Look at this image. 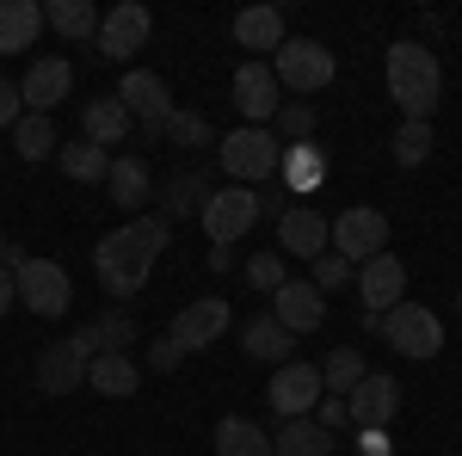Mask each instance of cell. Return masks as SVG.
I'll return each mask as SVG.
<instances>
[{"mask_svg":"<svg viewBox=\"0 0 462 456\" xmlns=\"http://www.w3.org/2000/svg\"><path fill=\"white\" fill-rule=\"evenodd\" d=\"M6 259H13V247H6V235H0V265H6Z\"/></svg>","mask_w":462,"mask_h":456,"instance_id":"obj_45","label":"cell"},{"mask_svg":"<svg viewBox=\"0 0 462 456\" xmlns=\"http://www.w3.org/2000/svg\"><path fill=\"white\" fill-rule=\"evenodd\" d=\"M278 173H284V185L302 198V191H315L320 179H327V154H320L315 142H290L284 161H278Z\"/></svg>","mask_w":462,"mask_h":456,"instance_id":"obj_29","label":"cell"},{"mask_svg":"<svg viewBox=\"0 0 462 456\" xmlns=\"http://www.w3.org/2000/svg\"><path fill=\"white\" fill-rule=\"evenodd\" d=\"M228 327H235V309H228L222 296H198V302H185V309L173 315V327H167V340H173V346L185 351V358H191V351L216 346V340H222Z\"/></svg>","mask_w":462,"mask_h":456,"instance_id":"obj_9","label":"cell"},{"mask_svg":"<svg viewBox=\"0 0 462 456\" xmlns=\"http://www.w3.org/2000/svg\"><path fill=\"white\" fill-rule=\"evenodd\" d=\"M228 93H235V111H241L247 124H259V130H265V124L278 117V106H284V87H278L272 62H253V56L235 69V87H228Z\"/></svg>","mask_w":462,"mask_h":456,"instance_id":"obj_12","label":"cell"},{"mask_svg":"<svg viewBox=\"0 0 462 456\" xmlns=\"http://www.w3.org/2000/svg\"><path fill=\"white\" fill-rule=\"evenodd\" d=\"M327 253H339L346 265H364V259H376V253H389V216L383 210H370V204H357V210H346V216H333L327 222Z\"/></svg>","mask_w":462,"mask_h":456,"instance_id":"obj_5","label":"cell"},{"mask_svg":"<svg viewBox=\"0 0 462 456\" xmlns=\"http://www.w3.org/2000/svg\"><path fill=\"white\" fill-rule=\"evenodd\" d=\"M106 191H111V204H117V210L143 216V210H148V198H154V179H148V161H143V154H111Z\"/></svg>","mask_w":462,"mask_h":456,"instance_id":"obj_18","label":"cell"},{"mask_svg":"<svg viewBox=\"0 0 462 456\" xmlns=\"http://www.w3.org/2000/svg\"><path fill=\"white\" fill-rule=\"evenodd\" d=\"M320 370L315 364H278V377H272V388H265V401L284 414V420H309L320 407Z\"/></svg>","mask_w":462,"mask_h":456,"instance_id":"obj_14","label":"cell"},{"mask_svg":"<svg viewBox=\"0 0 462 456\" xmlns=\"http://www.w3.org/2000/svg\"><path fill=\"white\" fill-rule=\"evenodd\" d=\"M56 167H62L69 179H80V185H99V179L111 173V154L80 136V142H69V148H56Z\"/></svg>","mask_w":462,"mask_h":456,"instance_id":"obj_31","label":"cell"},{"mask_svg":"<svg viewBox=\"0 0 462 456\" xmlns=\"http://www.w3.org/2000/svg\"><path fill=\"white\" fill-rule=\"evenodd\" d=\"M346 414H352L357 432H389L394 414H401V383L383 377V370H370V377L346 395Z\"/></svg>","mask_w":462,"mask_h":456,"instance_id":"obj_13","label":"cell"},{"mask_svg":"<svg viewBox=\"0 0 462 456\" xmlns=\"http://www.w3.org/2000/svg\"><path fill=\"white\" fill-rule=\"evenodd\" d=\"M272 315H278L284 333H315L320 321H327V296L309 278H290L284 290H272Z\"/></svg>","mask_w":462,"mask_h":456,"instance_id":"obj_17","label":"cell"},{"mask_svg":"<svg viewBox=\"0 0 462 456\" xmlns=\"http://www.w3.org/2000/svg\"><path fill=\"white\" fill-rule=\"evenodd\" d=\"M327 216L320 210H296V204H290L284 216H278V253H296V259H320V253H327Z\"/></svg>","mask_w":462,"mask_h":456,"instance_id":"obj_20","label":"cell"},{"mask_svg":"<svg viewBox=\"0 0 462 456\" xmlns=\"http://www.w3.org/2000/svg\"><path fill=\"white\" fill-rule=\"evenodd\" d=\"M333 50L315 43V37H284L278 43V56H272V74H278V87L284 93H320L327 80H333Z\"/></svg>","mask_w":462,"mask_h":456,"instance_id":"obj_6","label":"cell"},{"mask_svg":"<svg viewBox=\"0 0 462 456\" xmlns=\"http://www.w3.org/2000/svg\"><path fill=\"white\" fill-rule=\"evenodd\" d=\"M346 278H357L352 265H346L339 253H320V259H315V278H309V284H315L320 296H327V290H339V284H346Z\"/></svg>","mask_w":462,"mask_h":456,"instance_id":"obj_39","label":"cell"},{"mask_svg":"<svg viewBox=\"0 0 462 456\" xmlns=\"http://www.w3.org/2000/svg\"><path fill=\"white\" fill-rule=\"evenodd\" d=\"M247 284H253V290H265V296L284 290V284H290L284 253H278V247H272V253H253V259H247Z\"/></svg>","mask_w":462,"mask_h":456,"instance_id":"obj_37","label":"cell"},{"mask_svg":"<svg viewBox=\"0 0 462 456\" xmlns=\"http://www.w3.org/2000/svg\"><path fill=\"white\" fill-rule=\"evenodd\" d=\"M426 154H431V124L401 117V130H394V167H426Z\"/></svg>","mask_w":462,"mask_h":456,"instance_id":"obj_36","label":"cell"},{"mask_svg":"<svg viewBox=\"0 0 462 456\" xmlns=\"http://www.w3.org/2000/svg\"><path fill=\"white\" fill-rule=\"evenodd\" d=\"M364 377H370V364H364V351H357V346H333V351H327V364H320V388L339 395V401H346Z\"/></svg>","mask_w":462,"mask_h":456,"instance_id":"obj_30","label":"cell"},{"mask_svg":"<svg viewBox=\"0 0 462 456\" xmlns=\"http://www.w3.org/2000/svg\"><path fill=\"white\" fill-rule=\"evenodd\" d=\"M357 451L364 456H389V432H357Z\"/></svg>","mask_w":462,"mask_h":456,"instance_id":"obj_43","label":"cell"},{"mask_svg":"<svg viewBox=\"0 0 462 456\" xmlns=\"http://www.w3.org/2000/svg\"><path fill=\"white\" fill-rule=\"evenodd\" d=\"M148 32H154V13L143 0H117L99 19V56L106 62H130L136 50H148Z\"/></svg>","mask_w":462,"mask_h":456,"instance_id":"obj_11","label":"cell"},{"mask_svg":"<svg viewBox=\"0 0 462 456\" xmlns=\"http://www.w3.org/2000/svg\"><path fill=\"white\" fill-rule=\"evenodd\" d=\"M80 130H87L93 148H117V142L130 136V111H124L117 93H111V99H93V106L80 111Z\"/></svg>","mask_w":462,"mask_h":456,"instance_id":"obj_26","label":"cell"},{"mask_svg":"<svg viewBox=\"0 0 462 456\" xmlns=\"http://www.w3.org/2000/svg\"><path fill=\"white\" fill-rule=\"evenodd\" d=\"M43 19H50L62 37H93L99 32V6H93V0H50Z\"/></svg>","mask_w":462,"mask_h":456,"instance_id":"obj_33","label":"cell"},{"mask_svg":"<svg viewBox=\"0 0 462 456\" xmlns=\"http://www.w3.org/2000/svg\"><path fill=\"white\" fill-rule=\"evenodd\" d=\"M401 290H407V265H401L394 253H376V259H364V265H357L364 315H389L394 302H401Z\"/></svg>","mask_w":462,"mask_h":456,"instance_id":"obj_16","label":"cell"},{"mask_svg":"<svg viewBox=\"0 0 462 456\" xmlns=\"http://www.w3.org/2000/svg\"><path fill=\"white\" fill-rule=\"evenodd\" d=\"M272 456H333V432L320 420H284L272 438Z\"/></svg>","mask_w":462,"mask_h":456,"instance_id":"obj_27","label":"cell"},{"mask_svg":"<svg viewBox=\"0 0 462 456\" xmlns=\"http://www.w3.org/2000/svg\"><path fill=\"white\" fill-rule=\"evenodd\" d=\"M235 43L253 50V56H278V43H284V13L278 6H247V13H235Z\"/></svg>","mask_w":462,"mask_h":456,"instance_id":"obj_24","label":"cell"},{"mask_svg":"<svg viewBox=\"0 0 462 456\" xmlns=\"http://www.w3.org/2000/svg\"><path fill=\"white\" fill-rule=\"evenodd\" d=\"M210 204V185H204V173H179L173 185H167V204H161V216L173 222V216H191Z\"/></svg>","mask_w":462,"mask_h":456,"instance_id":"obj_34","label":"cell"},{"mask_svg":"<svg viewBox=\"0 0 462 456\" xmlns=\"http://www.w3.org/2000/svg\"><path fill=\"white\" fill-rule=\"evenodd\" d=\"M179 364H185V351H179L173 340H154V346H148V370H154V377H167Z\"/></svg>","mask_w":462,"mask_h":456,"instance_id":"obj_40","label":"cell"},{"mask_svg":"<svg viewBox=\"0 0 462 456\" xmlns=\"http://www.w3.org/2000/svg\"><path fill=\"white\" fill-rule=\"evenodd\" d=\"M320 425H327V432L352 425V414H346V401H339V395H327V401H320Z\"/></svg>","mask_w":462,"mask_h":456,"instance_id":"obj_42","label":"cell"},{"mask_svg":"<svg viewBox=\"0 0 462 456\" xmlns=\"http://www.w3.org/2000/svg\"><path fill=\"white\" fill-rule=\"evenodd\" d=\"M241 351L259 358V364H290V351H296V333L278 327V315H253L241 327Z\"/></svg>","mask_w":462,"mask_h":456,"instance_id":"obj_25","label":"cell"},{"mask_svg":"<svg viewBox=\"0 0 462 456\" xmlns=\"http://www.w3.org/2000/svg\"><path fill=\"white\" fill-rule=\"evenodd\" d=\"M161 136L173 142V148H210L216 130H210V117H204V111H179L173 106V117H167V130H161Z\"/></svg>","mask_w":462,"mask_h":456,"instance_id":"obj_35","label":"cell"},{"mask_svg":"<svg viewBox=\"0 0 462 456\" xmlns=\"http://www.w3.org/2000/svg\"><path fill=\"white\" fill-rule=\"evenodd\" d=\"M13 296H19L32 315L56 321V315H69L74 284H69V272H62L56 259H13Z\"/></svg>","mask_w":462,"mask_h":456,"instance_id":"obj_4","label":"cell"},{"mask_svg":"<svg viewBox=\"0 0 462 456\" xmlns=\"http://www.w3.org/2000/svg\"><path fill=\"white\" fill-rule=\"evenodd\" d=\"M74 346L87 351V358H99V351H130L136 346V315H130V309H111V315L87 321V327L74 333Z\"/></svg>","mask_w":462,"mask_h":456,"instance_id":"obj_22","label":"cell"},{"mask_svg":"<svg viewBox=\"0 0 462 456\" xmlns=\"http://www.w3.org/2000/svg\"><path fill=\"white\" fill-rule=\"evenodd\" d=\"M69 93H74V69L62 56H37L32 69H25V80H19V99H25V111H37V117H50Z\"/></svg>","mask_w":462,"mask_h":456,"instance_id":"obj_15","label":"cell"},{"mask_svg":"<svg viewBox=\"0 0 462 456\" xmlns=\"http://www.w3.org/2000/svg\"><path fill=\"white\" fill-rule=\"evenodd\" d=\"M216 161L235 185H259V179H278V161H284V142L259 124H241L235 136L216 142Z\"/></svg>","mask_w":462,"mask_h":456,"instance_id":"obj_3","label":"cell"},{"mask_svg":"<svg viewBox=\"0 0 462 456\" xmlns=\"http://www.w3.org/2000/svg\"><path fill=\"white\" fill-rule=\"evenodd\" d=\"M87 364H93V358L74 346V340L37 351V388H43V395H74V388L87 383Z\"/></svg>","mask_w":462,"mask_h":456,"instance_id":"obj_19","label":"cell"},{"mask_svg":"<svg viewBox=\"0 0 462 456\" xmlns=\"http://www.w3.org/2000/svg\"><path fill=\"white\" fill-rule=\"evenodd\" d=\"M13 302H19V296H13V272H6V265H0V315H6V309H13Z\"/></svg>","mask_w":462,"mask_h":456,"instance_id":"obj_44","label":"cell"},{"mask_svg":"<svg viewBox=\"0 0 462 456\" xmlns=\"http://www.w3.org/2000/svg\"><path fill=\"white\" fill-rule=\"evenodd\" d=\"M173 247V222L154 210V216H130L124 228H111L106 241L93 247V272L117 302H130L136 290L148 284V272L161 265V253Z\"/></svg>","mask_w":462,"mask_h":456,"instance_id":"obj_1","label":"cell"},{"mask_svg":"<svg viewBox=\"0 0 462 456\" xmlns=\"http://www.w3.org/2000/svg\"><path fill=\"white\" fill-rule=\"evenodd\" d=\"M457 309H462V296H457Z\"/></svg>","mask_w":462,"mask_h":456,"instance_id":"obj_46","label":"cell"},{"mask_svg":"<svg viewBox=\"0 0 462 456\" xmlns=\"http://www.w3.org/2000/svg\"><path fill=\"white\" fill-rule=\"evenodd\" d=\"M272 124H278V136H290V142H315V106H309V99H284Z\"/></svg>","mask_w":462,"mask_h":456,"instance_id":"obj_38","label":"cell"},{"mask_svg":"<svg viewBox=\"0 0 462 456\" xmlns=\"http://www.w3.org/2000/svg\"><path fill=\"white\" fill-rule=\"evenodd\" d=\"M204 235L210 247H235L247 235L253 222H259V191L253 185H228V191H210V204H204Z\"/></svg>","mask_w":462,"mask_h":456,"instance_id":"obj_8","label":"cell"},{"mask_svg":"<svg viewBox=\"0 0 462 456\" xmlns=\"http://www.w3.org/2000/svg\"><path fill=\"white\" fill-rule=\"evenodd\" d=\"M216 456H272V432H259L247 414L216 420Z\"/></svg>","mask_w":462,"mask_h":456,"instance_id":"obj_28","label":"cell"},{"mask_svg":"<svg viewBox=\"0 0 462 456\" xmlns=\"http://www.w3.org/2000/svg\"><path fill=\"white\" fill-rule=\"evenodd\" d=\"M87 388H93V395H111V401H124V395L143 388V370H136L130 351H99V358L87 364Z\"/></svg>","mask_w":462,"mask_h":456,"instance_id":"obj_21","label":"cell"},{"mask_svg":"<svg viewBox=\"0 0 462 456\" xmlns=\"http://www.w3.org/2000/svg\"><path fill=\"white\" fill-rule=\"evenodd\" d=\"M389 99L401 106V117H413V124H431V117H438V106H444V62L431 56L426 43L401 37L389 50Z\"/></svg>","mask_w":462,"mask_h":456,"instance_id":"obj_2","label":"cell"},{"mask_svg":"<svg viewBox=\"0 0 462 456\" xmlns=\"http://www.w3.org/2000/svg\"><path fill=\"white\" fill-rule=\"evenodd\" d=\"M37 32H43V6L37 0H0V56L32 50Z\"/></svg>","mask_w":462,"mask_h":456,"instance_id":"obj_23","label":"cell"},{"mask_svg":"<svg viewBox=\"0 0 462 456\" xmlns=\"http://www.w3.org/2000/svg\"><path fill=\"white\" fill-rule=\"evenodd\" d=\"M383 340H389L401 358H413V364H426L444 351V321L431 315L426 302H394L389 315H383Z\"/></svg>","mask_w":462,"mask_h":456,"instance_id":"obj_7","label":"cell"},{"mask_svg":"<svg viewBox=\"0 0 462 456\" xmlns=\"http://www.w3.org/2000/svg\"><path fill=\"white\" fill-rule=\"evenodd\" d=\"M117 99H124V111H130V124H143L148 136H161L167 117H173V87H167L161 74H148V69L124 74V80H117Z\"/></svg>","mask_w":462,"mask_h":456,"instance_id":"obj_10","label":"cell"},{"mask_svg":"<svg viewBox=\"0 0 462 456\" xmlns=\"http://www.w3.org/2000/svg\"><path fill=\"white\" fill-rule=\"evenodd\" d=\"M13 148H19V161H50L62 142H56V124H50V117L25 111V117L13 124Z\"/></svg>","mask_w":462,"mask_h":456,"instance_id":"obj_32","label":"cell"},{"mask_svg":"<svg viewBox=\"0 0 462 456\" xmlns=\"http://www.w3.org/2000/svg\"><path fill=\"white\" fill-rule=\"evenodd\" d=\"M25 117V99H19V87L13 80H0V130H13Z\"/></svg>","mask_w":462,"mask_h":456,"instance_id":"obj_41","label":"cell"}]
</instances>
